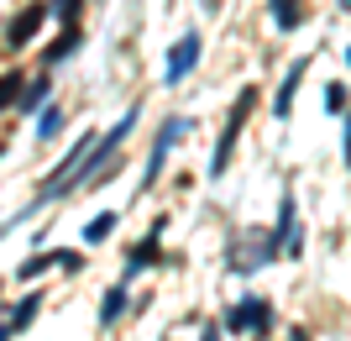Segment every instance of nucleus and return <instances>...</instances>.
I'll return each mask as SVG.
<instances>
[{"label":"nucleus","mask_w":351,"mask_h":341,"mask_svg":"<svg viewBox=\"0 0 351 341\" xmlns=\"http://www.w3.org/2000/svg\"><path fill=\"white\" fill-rule=\"evenodd\" d=\"M252 105H257V89L247 84L241 95H236L231 116H226V132H220V148H215V158H210V178H220V174H226V163H231V148H236V137H241V126H247Z\"/></svg>","instance_id":"nucleus-1"},{"label":"nucleus","mask_w":351,"mask_h":341,"mask_svg":"<svg viewBox=\"0 0 351 341\" xmlns=\"http://www.w3.org/2000/svg\"><path fill=\"white\" fill-rule=\"evenodd\" d=\"M189 126H194L189 116H173L168 126H162V137L152 142V163H147V174H142V189H152V184H158V174H162V163H168V152H173V142H178L184 132H189Z\"/></svg>","instance_id":"nucleus-2"},{"label":"nucleus","mask_w":351,"mask_h":341,"mask_svg":"<svg viewBox=\"0 0 351 341\" xmlns=\"http://www.w3.org/2000/svg\"><path fill=\"white\" fill-rule=\"evenodd\" d=\"M43 21H47V5H43V0H32L27 11L16 16L11 27H5V47H11V53H21V47H27L32 37H37V32H43Z\"/></svg>","instance_id":"nucleus-3"},{"label":"nucleus","mask_w":351,"mask_h":341,"mask_svg":"<svg viewBox=\"0 0 351 341\" xmlns=\"http://www.w3.org/2000/svg\"><path fill=\"white\" fill-rule=\"evenodd\" d=\"M199 37H194V32H184V37H178L173 43V53H168V69H162V79H168V84H184V79H189V69L194 63H199Z\"/></svg>","instance_id":"nucleus-4"},{"label":"nucleus","mask_w":351,"mask_h":341,"mask_svg":"<svg viewBox=\"0 0 351 341\" xmlns=\"http://www.w3.org/2000/svg\"><path fill=\"white\" fill-rule=\"evenodd\" d=\"M226 326H231V331H247V326H252L257 336H263V331L273 326V310H267V299L247 294V299H241V305H236L231 315H226Z\"/></svg>","instance_id":"nucleus-5"},{"label":"nucleus","mask_w":351,"mask_h":341,"mask_svg":"<svg viewBox=\"0 0 351 341\" xmlns=\"http://www.w3.org/2000/svg\"><path fill=\"white\" fill-rule=\"evenodd\" d=\"M304 74H309V58H299V63L289 69V74H283V84H278V100H273V110H278L283 121H289V110H293V95H299Z\"/></svg>","instance_id":"nucleus-6"},{"label":"nucleus","mask_w":351,"mask_h":341,"mask_svg":"<svg viewBox=\"0 0 351 341\" xmlns=\"http://www.w3.org/2000/svg\"><path fill=\"white\" fill-rule=\"evenodd\" d=\"M121 310H126V283H116V289H105V305H100V326H116Z\"/></svg>","instance_id":"nucleus-7"},{"label":"nucleus","mask_w":351,"mask_h":341,"mask_svg":"<svg viewBox=\"0 0 351 341\" xmlns=\"http://www.w3.org/2000/svg\"><path fill=\"white\" fill-rule=\"evenodd\" d=\"M53 95V79H32V84H21V95H16V105L21 110H37V105Z\"/></svg>","instance_id":"nucleus-8"},{"label":"nucleus","mask_w":351,"mask_h":341,"mask_svg":"<svg viewBox=\"0 0 351 341\" xmlns=\"http://www.w3.org/2000/svg\"><path fill=\"white\" fill-rule=\"evenodd\" d=\"M147 263H158V231L132 247V263H126V273H136V268H147Z\"/></svg>","instance_id":"nucleus-9"},{"label":"nucleus","mask_w":351,"mask_h":341,"mask_svg":"<svg viewBox=\"0 0 351 341\" xmlns=\"http://www.w3.org/2000/svg\"><path fill=\"white\" fill-rule=\"evenodd\" d=\"M73 47H79V27H73V21H69V27H63V37H58V43H53V47H47V58L58 63V58H69Z\"/></svg>","instance_id":"nucleus-10"},{"label":"nucleus","mask_w":351,"mask_h":341,"mask_svg":"<svg viewBox=\"0 0 351 341\" xmlns=\"http://www.w3.org/2000/svg\"><path fill=\"white\" fill-rule=\"evenodd\" d=\"M58 132H63V110H58V105H47L43 116H37V137L47 142V137H58Z\"/></svg>","instance_id":"nucleus-11"},{"label":"nucleus","mask_w":351,"mask_h":341,"mask_svg":"<svg viewBox=\"0 0 351 341\" xmlns=\"http://www.w3.org/2000/svg\"><path fill=\"white\" fill-rule=\"evenodd\" d=\"M110 231H116V215H95V221L84 226V242H89V247H95V242H105V237H110Z\"/></svg>","instance_id":"nucleus-12"},{"label":"nucleus","mask_w":351,"mask_h":341,"mask_svg":"<svg viewBox=\"0 0 351 341\" xmlns=\"http://www.w3.org/2000/svg\"><path fill=\"white\" fill-rule=\"evenodd\" d=\"M273 21H278L283 32H293L299 27V5H293V0H273Z\"/></svg>","instance_id":"nucleus-13"},{"label":"nucleus","mask_w":351,"mask_h":341,"mask_svg":"<svg viewBox=\"0 0 351 341\" xmlns=\"http://www.w3.org/2000/svg\"><path fill=\"white\" fill-rule=\"evenodd\" d=\"M325 110H330V116H341V110H346V84H341V79H330V84H325Z\"/></svg>","instance_id":"nucleus-14"},{"label":"nucleus","mask_w":351,"mask_h":341,"mask_svg":"<svg viewBox=\"0 0 351 341\" xmlns=\"http://www.w3.org/2000/svg\"><path fill=\"white\" fill-rule=\"evenodd\" d=\"M21 84H27V79H21V74H0V110H5V105H16V95H21Z\"/></svg>","instance_id":"nucleus-15"},{"label":"nucleus","mask_w":351,"mask_h":341,"mask_svg":"<svg viewBox=\"0 0 351 341\" xmlns=\"http://www.w3.org/2000/svg\"><path fill=\"white\" fill-rule=\"evenodd\" d=\"M47 268H58V252H43V257H27V263H21V279H37V273H47Z\"/></svg>","instance_id":"nucleus-16"},{"label":"nucleus","mask_w":351,"mask_h":341,"mask_svg":"<svg viewBox=\"0 0 351 341\" xmlns=\"http://www.w3.org/2000/svg\"><path fill=\"white\" fill-rule=\"evenodd\" d=\"M32 315H37V294H27V299H21V305L11 310V331H21V326L32 320Z\"/></svg>","instance_id":"nucleus-17"},{"label":"nucleus","mask_w":351,"mask_h":341,"mask_svg":"<svg viewBox=\"0 0 351 341\" xmlns=\"http://www.w3.org/2000/svg\"><path fill=\"white\" fill-rule=\"evenodd\" d=\"M47 11H53V16H63V21H73V11H79V0H53Z\"/></svg>","instance_id":"nucleus-18"},{"label":"nucleus","mask_w":351,"mask_h":341,"mask_svg":"<svg viewBox=\"0 0 351 341\" xmlns=\"http://www.w3.org/2000/svg\"><path fill=\"white\" fill-rule=\"evenodd\" d=\"M289 341H309V336H304V331H289Z\"/></svg>","instance_id":"nucleus-19"},{"label":"nucleus","mask_w":351,"mask_h":341,"mask_svg":"<svg viewBox=\"0 0 351 341\" xmlns=\"http://www.w3.org/2000/svg\"><path fill=\"white\" fill-rule=\"evenodd\" d=\"M199 341H220V331H205V336H199Z\"/></svg>","instance_id":"nucleus-20"},{"label":"nucleus","mask_w":351,"mask_h":341,"mask_svg":"<svg viewBox=\"0 0 351 341\" xmlns=\"http://www.w3.org/2000/svg\"><path fill=\"white\" fill-rule=\"evenodd\" d=\"M0 341H11V326H0Z\"/></svg>","instance_id":"nucleus-21"}]
</instances>
